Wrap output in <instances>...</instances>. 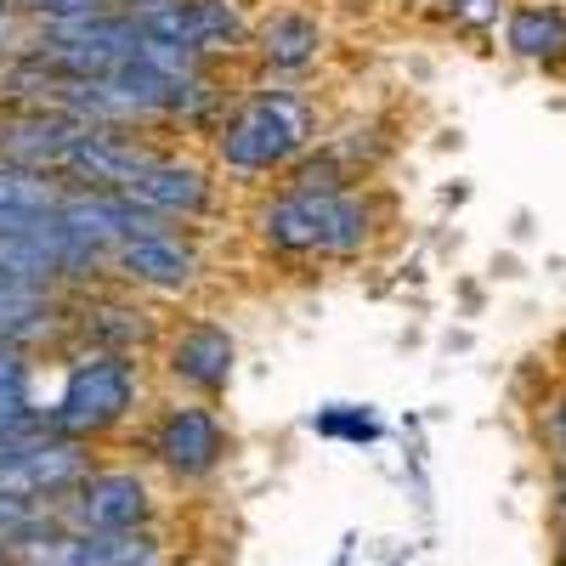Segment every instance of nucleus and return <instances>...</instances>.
Masks as SVG:
<instances>
[{"label":"nucleus","instance_id":"nucleus-25","mask_svg":"<svg viewBox=\"0 0 566 566\" xmlns=\"http://www.w3.org/2000/svg\"><path fill=\"white\" fill-rule=\"evenodd\" d=\"M0 566H12V549L7 544H0Z\"/></svg>","mask_w":566,"mask_h":566},{"label":"nucleus","instance_id":"nucleus-13","mask_svg":"<svg viewBox=\"0 0 566 566\" xmlns=\"http://www.w3.org/2000/svg\"><path fill=\"white\" fill-rule=\"evenodd\" d=\"M45 408H34V374L29 357L18 346H0V437L23 442V437H45Z\"/></svg>","mask_w":566,"mask_h":566},{"label":"nucleus","instance_id":"nucleus-6","mask_svg":"<svg viewBox=\"0 0 566 566\" xmlns=\"http://www.w3.org/2000/svg\"><path fill=\"white\" fill-rule=\"evenodd\" d=\"M57 522L80 527V533H142V522H148V488L130 470H97L57 510Z\"/></svg>","mask_w":566,"mask_h":566},{"label":"nucleus","instance_id":"nucleus-16","mask_svg":"<svg viewBox=\"0 0 566 566\" xmlns=\"http://www.w3.org/2000/svg\"><path fill=\"white\" fill-rule=\"evenodd\" d=\"M74 323H80V335L91 340V352H114V357H125L130 346H142L154 335L148 312L119 306V301H91V306H80Z\"/></svg>","mask_w":566,"mask_h":566},{"label":"nucleus","instance_id":"nucleus-7","mask_svg":"<svg viewBox=\"0 0 566 566\" xmlns=\"http://www.w3.org/2000/svg\"><path fill=\"white\" fill-rule=\"evenodd\" d=\"M148 165H154V154L136 148L125 130L85 125V136L69 148L57 176H69V187H91V193H130Z\"/></svg>","mask_w":566,"mask_h":566},{"label":"nucleus","instance_id":"nucleus-5","mask_svg":"<svg viewBox=\"0 0 566 566\" xmlns=\"http://www.w3.org/2000/svg\"><path fill=\"white\" fill-rule=\"evenodd\" d=\"M148 448H154V459L170 470V476L199 482V476H210V470L221 464V453H227V431H221V419H216L210 408H199V402H176V408L159 413Z\"/></svg>","mask_w":566,"mask_h":566},{"label":"nucleus","instance_id":"nucleus-11","mask_svg":"<svg viewBox=\"0 0 566 566\" xmlns=\"http://www.w3.org/2000/svg\"><path fill=\"white\" fill-rule=\"evenodd\" d=\"M504 45L515 57L544 63V69L566 63V7H555V0H522V7H510Z\"/></svg>","mask_w":566,"mask_h":566},{"label":"nucleus","instance_id":"nucleus-18","mask_svg":"<svg viewBox=\"0 0 566 566\" xmlns=\"http://www.w3.org/2000/svg\"><path fill=\"white\" fill-rule=\"evenodd\" d=\"M63 193H69V187L57 176L0 159V210H7V216H57Z\"/></svg>","mask_w":566,"mask_h":566},{"label":"nucleus","instance_id":"nucleus-12","mask_svg":"<svg viewBox=\"0 0 566 566\" xmlns=\"http://www.w3.org/2000/svg\"><path fill=\"white\" fill-rule=\"evenodd\" d=\"M130 193L142 205H154L159 216H199L210 205V181L199 165H181V159H154L148 170H142V181L130 187Z\"/></svg>","mask_w":566,"mask_h":566},{"label":"nucleus","instance_id":"nucleus-20","mask_svg":"<svg viewBox=\"0 0 566 566\" xmlns=\"http://www.w3.org/2000/svg\"><path fill=\"white\" fill-rule=\"evenodd\" d=\"M312 424L323 437H346V442H374L380 437V424H374L368 413H317Z\"/></svg>","mask_w":566,"mask_h":566},{"label":"nucleus","instance_id":"nucleus-15","mask_svg":"<svg viewBox=\"0 0 566 566\" xmlns=\"http://www.w3.org/2000/svg\"><path fill=\"white\" fill-rule=\"evenodd\" d=\"M57 295L40 290V283H18V277H0V346H23L34 335L57 323Z\"/></svg>","mask_w":566,"mask_h":566},{"label":"nucleus","instance_id":"nucleus-17","mask_svg":"<svg viewBox=\"0 0 566 566\" xmlns=\"http://www.w3.org/2000/svg\"><path fill=\"white\" fill-rule=\"evenodd\" d=\"M244 34H250V23L232 0H187V45H193L199 57L239 52Z\"/></svg>","mask_w":566,"mask_h":566},{"label":"nucleus","instance_id":"nucleus-14","mask_svg":"<svg viewBox=\"0 0 566 566\" xmlns=\"http://www.w3.org/2000/svg\"><path fill=\"white\" fill-rule=\"evenodd\" d=\"M255 52H261L266 69L295 74V69H306V63L323 52V29H317L306 12H272V18L255 29Z\"/></svg>","mask_w":566,"mask_h":566},{"label":"nucleus","instance_id":"nucleus-21","mask_svg":"<svg viewBox=\"0 0 566 566\" xmlns=\"http://www.w3.org/2000/svg\"><path fill=\"white\" fill-rule=\"evenodd\" d=\"M442 7H448V18L459 29H493L499 12H504V0H442Z\"/></svg>","mask_w":566,"mask_h":566},{"label":"nucleus","instance_id":"nucleus-19","mask_svg":"<svg viewBox=\"0 0 566 566\" xmlns=\"http://www.w3.org/2000/svg\"><path fill=\"white\" fill-rule=\"evenodd\" d=\"M52 522H57V515H45L40 504H23V499H7V493H0V544H7V549H18L23 538L45 533Z\"/></svg>","mask_w":566,"mask_h":566},{"label":"nucleus","instance_id":"nucleus-8","mask_svg":"<svg viewBox=\"0 0 566 566\" xmlns=\"http://www.w3.org/2000/svg\"><path fill=\"white\" fill-rule=\"evenodd\" d=\"M80 136H85V119H74L63 108H18L0 119V159L57 176Z\"/></svg>","mask_w":566,"mask_h":566},{"label":"nucleus","instance_id":"nucleus-22","mask_svg":"<svg viewBox=\"0 0 566 566\" xmlns=\"http://www.w3.org/2000/svg\"><path fill=\"white\" fill-rule=\"evenodd\" d=\"M544 431H549V442H555V459L566 464V391L549 402V413H544Z\"/></svg>","mask_w":566,"mask_h":566},{"label":"nucleus","instance_id":"nucleus-9","mask_svg":"<svg viewBox=\"0 0 566 566\" xmlns=\"http://www.w3.org/2000/svg\"><path fill=\"white\" fill-rule=\"evenodd\" d=\"M170 374L193 391H221L232 380V335L216 323L181 328L176 346H170Z\"/></svg>","mask_w":566,"mask_h":566},{"label":"nucleus","instance_id":"nucleus-3","mask_svg":"<svg viewBox=\"0 0 566 566\" xmlns=\"http://www.w3.org/2000/svg\"><path fill=\"white\" fill-rule=\"evenodd\" d=\"M130 402H136V374H130V363L114 357V352H91V357H80V363L69 368L57 402L45 408V424H52L57 437L85 442V437L108 431V424H119V419L130 413Z\"/></svg>","mask_w":566,"mask_h":566},{"label":"nucleus","instance_id":"nucleus-23","mask_svg":"<svg viewBox=\"0 0 566 566\" xmlns=\"http://www.w3.org/2000/svg\"><path fill=\"white\" fill-rule=\"evenodd\" d=\"M555 515H560V533H566V464H555Z\"/></svg>","mask_w":566,"mask_h":566},{"label":"nucleus","instance_id":"nucleus-10","mask_svg":"<svg viewBox=\"0 0 566 566\" xmlns=\"http://www.w3.org/2000/svg\"><path fill=\"white\" fill-rule=\"evenodd\" d=\"M130 283H154V290H181V283H193L199 277V255L193 244H181L176 232L170 239H130L108 255Z\"/></svg>","mask_w":566,"mask_h":566},{"label":"nucleus","instance_id":"nucleus-4","mask_svg":"<svg viewBox=\"0 0 566 566\" xmlns=\"http://www.w3.org/2000/svg\"><path fill=\"white\" fill-rule=\"evenodd\" d=\"M85 476H91V453L74 437L45 431V437H29L7 464H0V493L23 499V504H40V510H45V499H52L63 510L80 493Z\"/></svg>","mask_w":566,"mask_h":566},{"label":"nucleus","instance_id":"nucleus-24","mask_svg":"<svg viewBox=\"0 0 566 566\" xmlns=\"http://www.w3.org/2000/svg\"><path fill=\"white\" fill-rule=\"evenodd\" d=\"M7 12H12V0H0V29H7Z\"/></svg>","mask_w":566,"mask_h":566},{"label":"nucleus","instance_id":"nucleus-1","mask_svg":"<svg viewBox=\"0 0 566 566\" xmlns=\"http://www.w3.org/2000/svg\"><path fill=\"white\" fill-rule=\"evenodd\" d=\"M374 232L368 199L346 193H317V187H290L261 210V239L283 255H357Z\"/></svg>","mask_w":566,"mask_h":566},{"label":"nucleus","instance_id":"nucleus-26","mask_svg":"<svg viewBox=\"0 0 566 566\" xmlns=\"http://www.w3.org/2000/svg\"><path fill=\"white\" fill-rule=\"evenodd\" d=\"M560 566H566V533H560Z\"/></svg>","mask_w":566,"mask_h":566},{"label":"nucleus","instance_id":"nucleus-2","mask_svg":"<svg viewBox=\"0 0 566 566\" xmlns=\"http://www.w3.org/2000/svg\"><path fill=\"white\" fill-rule=\"evenodd\" d=\"M312 103L301 91H255L216 130V154L232 170H272L312 148Z\"/></svg>","mask_w":566,"mask_h":566}]
</instances>
